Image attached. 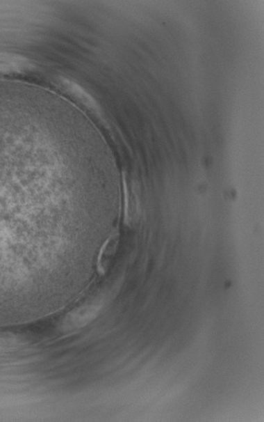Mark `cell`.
Here are the masks:
<instances>
[{
  "label": "cell",
  "instance_id": "1",
  "mask_svg": "<svg viewBox=\"0 0 264 422\" xmlns=\"http://www.w3.org/2000/svg\"><path fill=\"white\" fill-rule=\"evenodd\" d=\"M99 310H100V307L97 304H90L72 312L65 318L63 325H62L63 329L72 331L83 328L94 320Z\"/></svg>",
  "mask_w": 264,
  "mask_h": 422
}]
</instances>
